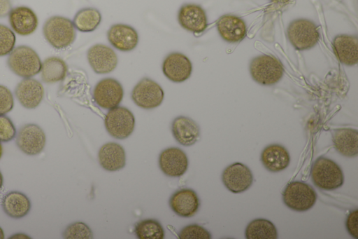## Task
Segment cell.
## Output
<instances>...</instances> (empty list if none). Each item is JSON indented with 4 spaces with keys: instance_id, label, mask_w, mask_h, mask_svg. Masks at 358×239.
<instances>
[{
    "instance_id": "cell-19",
    "label": "cell",
    "mask_w": 358,
    "mask_h": 239,
    "mask_svg": "<svg viewBox=\"0 0 358 239\" xmlns=\"http://www.w3.org/2000/svg\"><path fill=\"white\" fill-rule=\"evenodd\" d=\"M107 36L111 45L121 51L133 50L138 42L137 32L132 27L124 24L112 25Z\"/></svg>"
},
{
    "instance_id": "cell-33",
    "label": "cell",
    "mask_w": 358,
    "mask_h": 239,
    "mask_svg": "<svg viewBox=\"0 0 358 239\" xmlns=\"http://www.w3.org/2000/svg\"><path fill=\"white\" fill-rule=\"evenodd\" d=\"M180 239H210V233L203 227L190 224L184 227L179 233Z\"/></svg>"
},
{
    "instance_id": "cell-24",
    "label": "cell",
    "mask_w": 358,
    "mask_h": 239,
    "mask_svg": "<svg viewBox=\"0 0 358 239\" xmlns=\"http://www.w3.org/2000/svg\"><path fill=\"white\" fill-rule=\"evenodd\" d=\"M261 161L268 170L277 172L287 168L290 163L288 151L282 145L270 144L261 153Z\"/></svg>"
},
{
    "instance_id": "cell-28",
    "label": "cell",
    "mask_w": 358,
    "mask_h": 239,
    "mask_svg": "<svg viewBox=\"0 0 358 239\" xmlns=\"http://www.w3.org/2000/svg\"><path fill=\"white\" fill-rule=\"evenodd\" d=\"M245 236L247 239H275L278 233L271 221L265 219H256L248 224Z\"/></svg>"
},
{
    "instance_id": "cell-25",
    "label": "cell",
    "mask_w": 358,
    "mask_h": 239,
    "mask_svg": "<svg viewBox=\"0 0 358 239\" xmlns=\"http://www.w3.org/2000/svg\"><path fill=\"white\" fill-rule=\"evenodd\" d=\"M335 149L343 156L354 157L358 153V131L352 128H339L332 133Z\"/></svg>"
},
{
    "instance_id": "cell-39",
    "label": "cell",
    "mask_w": 358,
    "mask_h": 239,
    "mask_svg": "<svg viewBox=\"0 0 358 239\" xmlns=\"http://www.w3.org/2000/svg\"><path fill=\"white\" fill-rule=\"evenodd\" d=\"M3 175L0 171V189H1V187L3 186Z\"/></svg>"
},
{
    "instance_id": "cell-16",
    "label": "cell",
    "mask_w": 358,
    "mask_h": 239,
    "mask_svg": "<svg viewBox=\"0 0 358 239\" xmlns=\"http://www.w3.org/2000/svg\"><path fill=\"white\" fill-rule=\"evenodd\" d=\"M15 94L22 107L31 109L36 108L43 100L44 88L38 80L24 78L17 85Z\"/></svg>"
},
{
    "instance_id": "cell-40",
    "label": "cell",
    "mask_w": 358,
    "mask_h": 239,
    "mask_svg": "<svg viewBox=\"0 0 358 239\" xmlns=\"http://www.w3.org/2000/svg\"><path fill=\"white\" fill-rule=\"evenodd\" d=\"M4 238V233L3 229L0 227V239Z\"/></svg>"
},
{
    "instance_id": "cell-22",
    "label": "cell",
    "mask_w": 358,
    "mask_h": 239,
    "mask_svg": "<svg viewBox=\"0 0 358 239\" xmlns=\"http://www.w3.org/2000/svg\"><path fill=\"white\" fill-rule=\"evenodd\" d=\"M99 162L108 171L122 169L126 164V154L124 148L115 142L103 144L99 151Z\"/></svg>"
},
{
    "instance_id": "cell-12",
    "label": "cell",
    "mask_w": 358,
    "mask_h": 239,
    "mask_svg": "<svg viewBox=\"0 0 358 239\" xmlns=\"http://www.w3.org/2000/svg\"><path fill=\"white\" fill-rule=\"evenodd\" d=\"M159 165L166 175L178 177L187 171L188 158L182 149L178 147H170L163 150L159 154Z\"/></svg>"
},
{
    "instance_id": "cell-13",
    "label": "cell",
    "mask_w": 358,
    "mask_h": 239,
    "mask_svg": "<svg viewBox=\"0 0 358 239\" xmlns=\"http://www.w3.org/2000/svg\"><path fill=\"white\" fill-rule=\"evenodd\" d=\"M178 20L182 28L194 33H201L208 26L205 11L195 4L182 5L178 13Z\"/></svg>"
},
{
    "instance_id": "cell-6",
    "label": "cell",
    "mask_w": 358,
    "mask_h": 239,
    "mask_svg": "<svg viewBox=\"0 0 358 239\" xmlns=\"http://www.w3.org/2000/svg\"><path fill=\"white\" fill-rule=\"evenodd\" d=\"M287 37L297 50H304L313 48L319 40V32L314 22L306 19L293 20L288 26Z\"/></svg>"
},
{
    "instance_id": "cell-27",
    "label": "cell",
    "mask_w": 358,
    "mask_h": 239,
    "mask_svg": "<svg viewBox=\"0 0 358 239\" xmlns=\"http://www.w3.org/2000/svg\"><path fill=\"white\" fill-rule=\"evenodd\" d=\"M67 65L60 57L46 58L41 65V74L43 82L52 83L62 81L66 76Z\"/></svg>"
},
{
    "instance_id": "cell-37",
    "label": "cell",
    "mask_w": 358,
    "mask_h": 239,
    "mask_svg": "<svg viewBox=\"0 0 358 239\" xmlns=\"http://www.w3.org/2000/svg\"><path fill=\"white\" fill-rule=\"evenodd\" d=\"M12 9L10 0H0V18L8 15Z\"/></svg>"
},
{
    "instance_id": "cell-26",
    "label": "cell",
    "mask_w": 358,
    "mask_h": 239,
    "mask_svg": "<svg viewBox=\"0 0 358 239\" xmlns=\"http://www.w3.org/2000/svg\"><path fill=\"white\" fill-rule=\"evenodd\" d=\"M1 206L4 212L10 217L20 219L29 213L31 209V202L23 193L13 191L3 196Z\"/></svg>"
},
{
    "instance_id": "cell-15",
    "label": "cell",
    "mask_w": 358,
    "mask_h": 239,
    "mask_svg": "<svg viewBox=\"0 0 358 239\" xmlns=\"http://www.w3.org/2000/svg\"><path fill=\"white\" fill-rule=\"evenodd\" d=\"M162 71L171 81L180 83L189 78L192 65L189 58L180 53H172L164 60Z\"/></svg>"
},
{
    "instance_id": "cell-29",
    "label": "cell",
    "mask_w": 358,
    "mask_h": 239,
    "mask_svg": "<svg viewBox=\"0 0 358 239\" xmlns=\"http://www.w3.org/2000/svg\"><path fill=\"white\" fill-rule=\"evenodd\" d=\"M101 20L99 11L95 8H84L78 11L74 16V27L83 32H92L99 26Z\"/></svg>"
},
{
    "instance_id": "cell-10",
    "label": "cell",
    "mask_w": 358,
    "mask_h": 239,
    "mask_svg": "<svg viewBox=\"0 0 358 239\" xmlns=\"http://www.w3.org/2000/svg\"><path fill=\"white\" fill-rule=\"evenodd\" d=\"M222 180L228 190L238 193L248 190L253 182V175L245 165L236 162L227 166L222 175Z\"/></svg>"
},
{
    "instance_id": "cell-34",
    "label": "cell",
    "mask_w": 358,
    "mask_h": 239,
    "mask_svg": "<svg viewBox=\"0 0 358 239\" xmlns=\"http://www.w3.org/2000/svg\"><path fill=\"white\" fill-rule=\"evenodd\" d=\"M15 135L16 128L13 121L5 114L0 115V142H10Z\"/></svg>"
},
{
    "instance_id": "cell-1",
    "label": "cell",
    "mask_w": 358,
    "mask_h": 239,
    "mask_svg": "<svg viewBox=\"0 0 358 239\" xmlns=\"http://www.w3.org/2000/svg\"><path fill=\"white\" fill-rule=\"evenodd\" d=\"M43 33L45 40L57 49L67 48L76 38L73 22L60 15L49 18L43 26Z\"/></svg>"
},
{
    "instance_id": "cell-31",
    "label": "cell",
    "mask_w": 358,
    "mask_h": 239,
    "mask_svg": "<svg viewBox=\"0 0 358 239\" xmlns=\"http://www.w3.org/2000/svg\"><path fill=\"white\" fill-rule=\"evenodd\" d=\"M63 237L67 239H89L93 238V233L85 224L76 222L67 226Z\"/></svg>"
},
{
    "instance_id": "cell-32",
    "label": "cell",
    "mask_w": 358,
    "mask_h": 239,
    "mask_svg": "<svg viewBox=\"0 0 358 239\" xmlns=\"http://www.w3.org/2000/svg\"><path fill=\"white\" fill-rule=\"evenodd\" d=\"M15 35L6 25L0 24V57L9 55L15 45Z\"/></svg>"
},
{
    "instance_id": "cell-38",
    "label": "cell",
    "mask_w": 358,
    "mask_h": 239,
    "mask_svg": "<svg viewBox=\"0 0 358 239\" xmlns=\"http://www.w3.org/2000/svg\"><path fill=\"white\" fill-rule=\"evenodd\" d=\"M10 238H29V237L25 234L22 233H17L15 235H13L12 237H10Z\"/></svg>"
},
{
    "instance_id": "cell-4",
    "label": "cell",
    "mask_w": 358,
    "mask_h": 239,
    "mask_svg": "<svg viewBox=\"0 0 358 239\" xmlns=\"http://www.w3.org/2000/svg\"><path fill=\"white\" fill-rule=\"evenodd\" d=\"M250 72L253 80L258 83L271 86L280 80L283 75V68L276 58L263 55L252 60Z\"/></svg>"
},
{
    "instance_id": "cell-21",
    "label": "cell",
    "mask_w": 358,
    "mask_h": 239,
    "mask_svg": "<svg viewBox=\"0 0 358 239\" xmlns=\"http://www.w3.org/2000/svg\"><path fill=\"white\" fill-rule=\"evenodd\" d=\"M171 131L176 140L185 146L195 144L200 135L198 124L192 118L182 116L173 120Z\"/></svg>"
},
{
    "instance_id": "cell-41",
    "label": "cell",
    "mask_w": 358,
    "mask_h": 239,
    "mask_svg": "<svg viewBox=\"0 0 358 239\" xmlns=\"http://www.w3.org/2000/svg\"><path fill=\"white\" fill-rule=\"evenodd\" d=\"M2 153H3V147H2V145L0 142V158H1Z\"/></svg>"
},
{
    "instance_id": "cell-23",
    "label": "cell",
    "mask_w": 358,
    "mask_h": 239,
    "mask_svg": "<svg viewBox=\"0 0 358 239\" xmlns=\"http://www.w3.org/2000/svg\"><path fill=\"white\" fill-rule=\"evenodd\" d=\"M333 46L339 61L346 65L358 62V38L356 36L340 34L335 37Z\"/></svg>"
},
{
    "instance_id": "cell-35",
    "label": "cell",
    "mask_w": 358,
    "mask_h": 239,
    "mask_svg": "<svg viewBox=\"0 0 358 239\" xmlns=\"http://www.w3.org/2000/svg\"><path fill=\"white\" fill-rule=\"evenodd\" d=\"M14 106L11 91L6 86L0 85V115L10 112Z\"/></svg>"
},
{
    "instance_id": "cell-7",
    "label": "cell",
    "mask_w": 358,
    "mask_h": 239,
    "mask_svg": "<svg viewBox=\"0 0 358 239\" xmlns=\"http://www.w3.org/2000/svg\"><path fill=\"white\" fill-rule=\"evenodd\" d=\"M105 127L108 132L116 139H126L134 131L135 118L128 109L116 107L106 115Z\"/></svg>"
},
{
    "instance_id": "cell-11",
    "label": "cell",
    "mask_w": 358,
    "mask_h": 239,
    "mask_svg": "<svg viewBox=\"0 0 358 239\" xmlns=\"http://www.w3.org/2000/svg\"><path fill=\"white\" fill-rule=\"evenodd\" d=\"M123 93L122 85L117 80L106 78L101 80L96 85L93 97L95 102L100 107L111 109L120 104Z\"/></svg>"
},
{
    "instance_id": "cell-17",
    "label": "cell",
    "mask_w": 358,
    "mask_h": 239,
    "mask_svg": "<svg viewBox=\"0 0 358 239\" xmlns=\"http://www.w3.org/2000/svg\"><path fill=\"white\" fill-rule=\"evenodd\" d=\"M88 62L97 74H107L115 69L117 57L114 50L102 44L92 46L87 52Z\"/></svg>"
},
{
    "instance_id": "cell-8",
    "label": "cell",
    "mask_w": 358,
    "mask_h": 239,
    "mask_svg": "<svg viewBox=\"0 0 358 239\" xmlns=\"http://www.w3.org/2000/svg\"><path fill=\"white\" fill-rule=\"evenodd\" d=\"M164 97L161 86L155 81L144 78L134 88L131 98L134 103L146 109H154L159 107Z\"/></svg>"
},
{
    "instance_id": "cell-18",
    "label": "cell",
    "mask_w": 358,
    "mask_h": 239,
    "mask_svg": "<svg viewBox=\"0 0 358 239\" xmlns=\"http://www.w3.org/2000/svg\"><path fill=\"white\" fill-rule=\"evenodd\" d=\"M199 199L196 192L192 189H183L175 192L169 200V205L178 216L191 217L198 211Z\"/></svg>"
},
{
    "instance_id": "cell-3",
    "label": "cell",
    "mask_w": 358,
    "mask_h": 239,
    "mask_svg": "<svg viewBox=\"0 0 358 239\" xmlns=\"http://www.w3.org/2000/svg\"><path fill=\"white\" fill-rule=\"evenodd\" d=\"M310 174L315 185L324 190L336 189L344 182L343 173L340 166L325 157H320L315 161Z\"/></svg>"
},
{
    "instance_id": "cell-9",
    "label": "cell",
    "mask_w": 358,
    "mask_h": 239,
    "mask_svg": "<svg viewBox=\"0 0 358 239\" xmlns=\"http://www.w3.org/2000/svg\"><path fill=\"white\" fill-rule=\"evenodd\" d=\"M46 137L43 129L34 123H29L21 127L17 134L16 144L24 153L34 156L44 149Z\"/></svg>"
},
{
    "instance_id": "cell-14",
    "label": "cell",
    "mask_w": 358,
    "mask_h": 239,
    "mask_svg": "<svg viewBox=\"0 0 358 239\" xmlns=\"http://www.w3.org/2000/svg\"><path fill=\"white\" fill-rule=\"evenodd\" d=\"M8 20L12 29L20 36L33 34L38 25L35 12L27 6H17L11 9Z\"/></svg>"
},
{
    "instance_id": "cell-30",
    "label": "cell",
    "mask_w": 358,
    "mask_h": 239,
    "mask_svg": "<svg viewBox=\"0 0 358 239\" xmlns=\"http://www.w3.org/2000/svg\"><path fill=\"white\" fill-rule=\"evenodd\" d=\"M135 233L139 239H163L164 231L161 224L155 219H145L138 222Z\"/></svg>"
},
{
    "instance_id": "cell-20",
    "label": "cell",
    "mask_w": 358,
    "mask_h": 239,
    "mask_svg": "<svg viewBox=\"0 0 358 239\" xmlns=\"http://www.w3.org/2000/svg\"><path fill=\"white\" fill-rule=\"evenodd\" d=\"M217 29L221 37L230 43L242 41L247 34V27L244 20L230 14L224 15L218 19Z\"/></svg>"
},
{
    "instance_id": "cell-5",
    "label": "cell",
    "mask_w": 358,
    "mask_h": 239,
    "mask_svg": "<svg viewBox=\"0 0 358 239\" xmlns=\"http://www.w3.org/2000/svg\"><path fill=\"white\" fill-rule=\"evenodd\" d=\"M284 203L290 209L304 212L313 207L317 194L312 186L301 182L289 184L282 193Z\"/></svg>"
},
{
    "instance_id": "cell-2",
    "label": "cell",
    "mask_w": 358,
    "mask_h": 239,
    "mask_svg": "<svg viewBox=\"0 0 358 239\" xmlns=\"http://www.w3.org/2000/svg\"><path fill=\"white\" fill-rule=\"evenodd\" d=\"M8 65L16 75L22 78H31L41 69L42 62L37 53L27 46H19L9 53Z\"/></svg>"
},
{
    "instance_id": "cell-36",
    "label": "cell",
    "mask_w": 358,
    "mask_h": 239,
    "mask_svg": "<svg viewBox=\"0 0 358 239\" xmlns=\"http://www.w3.org/2000/svg\"><path fill=\"white\" fill-rule=\"evenodd\" d=\"M357 210L350 213L346 220V228L348 233L355 238H357Z\"/></svg>"
}]
</instances>
